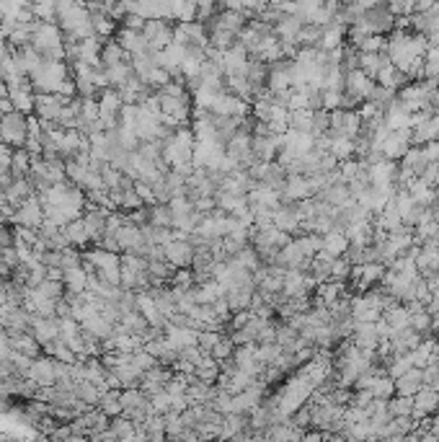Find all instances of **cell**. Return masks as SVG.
<instances>
[{
  "mask_svg": "<svg viewBox=\"0 0 439 442\" xmlns=\"http://www.w3.org/2000/svg\"><path fill=\"white\" fill-rule=\"evenodd\" d=\"M29 140V119L24 111L14 109L0 116V143L8 148H21Z\"/></svg>",
  "mask_w": 439,
  "mask_h": 442,
  "instance_id": "obj_1",
  "label": "cell"
},
{
  "mask_svg": "<svg viewBox=\"0 0 439 442\" xmlns=\"http://www.w3.org/2000/svg\"><path fill=\"white\" fill-rule=\"evenodd\" d=\"M142 34L148 39L150 49H166L173 41V26L168 19H148L142 26Z\"/></svg>",
  "mask_w": 439,
  "mask_h": 442,
  "instance_id": "obj_2",
  "label": "cell"
},
{
  "mask_svg": "<svg viewBox=\"0 0 439 442\" xmlns=\"http://www.w3.org/2000/svg\"><path fill=\"white\" fill-rule=\"evenodd\" d=\"M375 78H370V75L365 73V70H359V68H354V70H346V75H344V94H349V96H354L357 101H367L372 96V91H375Z\"/></svg>",
  "mask_w": 439,
  "mask_h": 442,
  "instance_id": "obj_3",
  "label": "cell"
},
{
  "mask_svg": "<svg viewBox=\"0 0 439 442\" xmlns=\"http://www.w3.org/2000/svg\"><path fill=\"white\" fill-rule=\"evenodd\" d=\"M398 161H390V158H375L367 164V176H370V186H388L395 184V176H398Z\"/></svg>",
  "mask_w": 439,
  "mask_h": 442,
  "instance_id": "obj_4",
  "label": "cell"
},
{
  "mask_svg": "<svg viewBox=\"0 0 439 442\" xmlns=\"http://www.w3.org/2000/svg\"><path fill=\"white\" fill-rule=\"evenodd\" d=\"M408 148H411V127L390 129L388 137L383 140V145H380V156L390 158V161H400Z\"/></svg>",
  "mask_w": 439,
  "mask_h": 442,
  "instance_id": "obj_5",
  "label": "cell"
},
{
  "mask_svg": "<svg viewBox=\"0 0 439 442\" xmlns=\"http://www.w3.org/2000/svg\"><path fill=\"white\" fill-rule=\"evenodd\" d=\"M282 194H284V202H300V199L316 197L311 189V179L305 176V174H287L282 184Z\"/></svg>",
  "mask_w": 439,
  "mask_h": 442,
  "instance_id": "obj_6",
  "label": "cell"
},
{
  "mask_svg": "<svg viewBox=\"0 0 439 442\" xmlns=\"http://www.w3.org/2000/svg\"><path fill=\"white\" fill-rule=\"evenodd\" d=\"M163 256L171 266L181 269V266H189L194 261V248L186 243V238H173L163 246Z\"/></svg>",
  "mask_w": 439,
  "mask_h": 442,
  "instance_id": "obj_7",
  "label": "cell"
},
{
  "mask_svg": "<svg viewBox=\"0 0 439 442\" xmlns=\"http://www.w3.org/2000/svg\"><path fill=\"white\" fill-rule=\"evenodd\" d=\"M439 411V391H434L432 386H424L413 393V419H421V416L437 414Z\"/></svg>",
  "mask_w": 439,
  "mask_h": 442,
  "instance_id": "obj_8",
  "label": "cell"
},
{
  "mask_svg": "<svg viewBox=\"0 0 439 442\" xmlns=\"http://www.w3.org/2000/svg\"><path fill=\"white\" fill-rule=\"evenodd\" d=\"M274 225H277L279 231L284 233H298L300 231V212H298V202H287V204H279L277 210H274Z\"/></svg>",
  "mask_w": 439,
  "mask_h": 442,
  "instance_id": "obj_9",
  "label": "cell"
},
{
  "mask_svg": "<svg viewBox=\"0 0 439 442\" xmlns=\"http://www.w3.org/2000/svg\"><path fill=\"white\" fill-rule=\"evenodd\" d=\"M375 83H378V86H385V89L398 91L408 83V78H405L403 70L395 68V65L390 62V57H388V60L383 62V68L378 70V75H375Z\"/></svg>",
  "mask_w": 439,
  "mask_h": 442,
  "instance_id": "obj_10",
  "label": "cell"
},
{
  "mask_svg": "<svg viewBox=\"0 0 439 442\" xmlns=\"http://www.w3.org/2000/svg\"><path fill=\"white\" fill-rule=\"evenodd\" d=\"M405 189H408V194H411L413 202L419 204V207H432V204L437 202V186H432L429 181H424L421 176L413 179V181L405 186Z\"/></svg>",
  "mask_w": 439,
  "mask_h": 442,
  "instance_id": "obj_11",
  "label": "cell"
},
{
  "mask_svg": "<svg viewBox=\"0 0 439 442\" xmlns=\"http://www.w3.org/2000/svg\"><path fill=\"white\" fill-rule=\"evenodd\" d=\"M432 140H439V116L432 114L426 122H421L419 127L411 129V145H426Z\"/></svg>",
  "mask_w": 439,
  "mask_h": 442,
  "instance_id": "obj_12",
  "label": "cell"
},
{
  "mask_svg": "<svg viewBox=\"0 0 439 442\" xmlns=\"http://www.w3.org/2000/svg\"><path fill=\"white\" fill-rule=\"evenodd\" d=\"M323 251H328L331 256H344L349 251V238H346L344 228H331L328 233H323Z\"/></svg>",
  "mask_w": 439,
  "mask_h": 442,
  "instance_id": "obj_13",
  "label": "cell"
},
{
  "mask_svg": "<svg viewBox=\"0 0 439 442\" xmlns=\"http://www.w3.org/2000/svg\"><path fill=\"white\" fill-rule=\"evenodd\" d=\"M328 137H331V135H328ZM328 153H331L336 161L354 158V156H357V140H354V137H346V135L331 137V143H328Z\"/></svg>",
  "mask_w": 439,
  "mask_h": 442,
  "instance_id": "obj_14",
  "label": "cell"
},
{
  "mask_svg": "<svg viewBox=\"0 0 439 442\" xmlns=\"http://www.w3.org/2000/svg\"><path fill=\"white\" fill-rule=\"evenodd\" d=\"M383 316H385V321L390 323L393 331H400V328L411 326V311L405 308V303H393L390 308L383 311Z\"/></svg>",
  "mask_w": 439,
  "mask_h": 442,
  "instance_id": "obj_15",
  "label": "cell"
},
{
  "mask_svg": "<svg viewBox=\"0 0 439 442\" xmlns=\"http://www.w3.org/2000/svg\"><path fill=\"white\" fill-rule=\"evenodd\" d=\"M19 223L21 225H26V228H39L41 225V207L34 202V199L29 197L24 199V204H21V210H19Z\"/></svg>",
  "mask_w": 439,
  "mask_h": 442,
  "instance_id": "obj_16",
  "label": "cell"
},
{
  "mask_svg": "<svg viewBox=\"0 0 439 442\" xmlns=\"http://www.w3.org/2000/svg\"><path fill=\"white\" fill-rule=\"evenodd\" d=\"M359 52V49H357ZM388 60V55L385 52H359V57H357V68L359 70H365L370 78H375L378 75V70L383 68V62Z\"/></svg>",
  "mask_w": 439,
  "mask_h": 442,
  "instance_id": "obj_17",
  "label": "cell"
},
{
  "mask_svg": "<svg viewBox=\"0 0 439 442\" xmlns=\"http://www.w3.org/2000/svg\"><path fill=\"white\" fill-rule=\"evenodd\" d=\"M372 396L375 398H385V401H390L393 396H395V378H390V375H378L375 378V383H372Z\"/></svg>",
  "mask_w": 439,
  "mask_h": 442,
  "instance_id": "obj_18",
  "label": "cell"
},
{
  "mask_svg": "<svg viewBox=\"0 0 439 442\" xmlns=\"http://www.w3.org/2000/svg\"><path fill=\"white\" fill-rule=\"evenodd\" d=\"M388 411L390 416H411L413 414V396H393L388 401Z\"/></svg>",
  "mask_w": 439,
  "mask_h": 442,
  "instance_id": "obj_19",
  "label": "cell"
},
{
  "mask_svg": "<svg viewBox=\"0 0 439 442\" xmlns=\"http://www.w3.org/2000/svg\"><path fill=\"white\" fill-rule=\"evenodd\" d=\"M290 127L292 129H313V109H292L290 111Z\"/></svg>",
  "mask_w": 439,
  "mask_h": 442,
  "instance_id": "obj_20",
  "label": "cell"
},
{
  "mask_svg": "<svg viewBox=\"0 0 439 442\" xmlns=\"http://www.w3.org/2000/svg\"><path fill=\"white\" fill-rule=\"evenodd\" d=\"M233 352H236V341H233V339H223V336H220V341H217L215 347L210 349V354L215 357L217 362L233 360Z\"/></svg>",
  "mask_w": 439,
  "mask_h": 442,
  "instance_id": "obj_21",
  "label": "cell"
},
{
  "mask_svg": "<svg viewBox=\"0 0 439 442\" xmlns=\"http://www.w3.org/2000/svg\"><path fill=\"white\" fill-rule=\"evenodd\" d=\"M321 106L328 111L341 109L344 106V91H333V89H323L321 91Z\"/></svg>",
  "mask_w": 439,
  "mask_h": 442,
  "instance_id": "obj_22",
  "label": "cell"
},
{
  "mask_svg": "<svg viewBox=\"0 0 439 442\" xmlns=\"http://www.w3.org/2000/svg\"><path fill=\"white\" fill-rule=\"evenodd\" d=\"M351 274V261L346 256H336L331 261V272H328V279H338V282H344L349 279Z\"/></svg>",
  "mask_w": 439,
  "mask_h": 442,
  "instance_id": "obj_23",
  "label": "cell"
},
{
  "mask_svg": "<svg viewBox=\"0 0 439 442\" xmlns=\"http://www.w3.org/2000/svg\"><path fill=\"white\" fill-rule=\"evenodd\" d=\"M411 328H416L419 333H429L432 331V313H429L426 308L411 313Z\"/></svg>",
  "mask_w": 439,
  "mask_h": 442,
  "instance_id": "obj_24",
  "label": "cell"
},
{
  "mask_svg": "<svg viewBox=\"0 0 439 442\" xmlns=\"http://www.w3.org/2000/svg\"><path fill=\"white\" fill-rule=\"evenodd\" d=\"M323 3L331 8H341V3H346V0H323Z\"/></svg>",
  "mask_w": 439,
  "mask_h": 442,
  "instance_id": "obj_25",
  "label": "cell"
}]
</instances>
